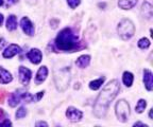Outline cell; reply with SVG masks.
Instances as JSON below:
<instances>
[{
    "mask_svg": "<svg viewBox=\"0 0 153 127\" xmlns=\"http://www.w3.org/2000/svg\"><path fill=\"white\" fill-rule=\"evenodd\" d=\"M119 90H120V86L117 79L111 81L103 88L102 92L97 98V101H96L95 106H94V113H95L96 117H99V119L104 117L111 102L116 98Z\"/></svg>",
    "mask_w": 153,
    "mask_h": 127,
    "instance_id": "1",
    "label": "cell"
},
{
    "mask_svg": "<svg viewBox=\"0 0 153 127\" xmlns=\"http://www.w3.org/2000/svg\"><path fill=\"white\" fill-rule=\"evenodd\" d=\"M55 46L62 51H76L83 48L81 43H78V36L69 28H66L59 33L55 38Z\"/></svg>",
    "mask_w": 153,
    "mask_h": 127,
    "instance_id": "2",
    "label": "cell"
},
{
    "mask_svg": "<svg viewBox=\"0 0 153 127\" xmlns=\"http://www.w3.org/2000/svg\"><path fill=\"white\" fill-rule=\"evenodd\" d=\"M117 31L120 37L122 39H124V40H127V39H130L134 35V33H135V26H134V23L130 19L123 18L118 23Z\"/></svg>",
    "mask_w": 153,
    "mask_h": 127,
    "instance_id": "3",
    "label": "cell"
},
{
    "mask_svg": "<svg viewBox=\"0 0 153 127\" xmlns=\"http://www.w3.org/2000/svg\"><path fill=\"white\" fill-rule=\"evenodd\" d=\"M54 81H55V85H56V88L59 90H61V91H64L70 81L69 69L65 68V69L59 70V71L55 72Z\"/></svg>",
    "mask_w": 153,
    "mask_h": 127,
    "instance_id": "4",
    "label": "cell"
},
{
    "mask_svg": "<svg viewBox=\"0 0 153 127\" xmlns=\"http://www.w3.org/2000/svg\"><path fill=\"white\" fill-rule=\"evenodd\" d=\"M116 115H117L118 120L120 122H127L129 120L130 117V105L127 101L124 100H120V101L117 102L116 104Z\"/></svg>",
    "mask_w": 153,
    "mask_h": 127,
    "instance_id": "5",
    "label": "cell"
},
{
    "mask_svg": "<svg viewBox=\"0 0 153 127\" xmlns=\"http://www.w3.org/2000/svg\"><path fill=\"white\" fill-rule=\"evenodd\" d=\"M18 73H19V81L20 83L24 85H28L30 79H31V71L26 67H19L18 70Z\"/></svg>",
    "mask_w": 153,
    "mask_h": 127,
    "instance_id": "6",
    "label": "cell"
},
{
    "mask_svg": "<svg viewBox=\"0 0 153 127\" xmlns=\"http://www.w3.org/2000/svg\"><path fill=\"white\" fill-rule=\"evenodd\" d=\"M20 26H22V31H24L27 35L32 36L34 34V26L28 17H24V18H22V21H20Z\"/></svg>",
    "mask_w": 153,
    "mask_h": 127,
    "instance_id": "7",
    "label": "cell"
},
{
    "mask_svg": "<svg viewBox=\"0 0 153 127\" xmlns=\"http://www.w3.org/2000/svg\"><path fill=\"white\" fill-rule=\"evenodd\" d=\"M66 117L69 119L70 121H74V122H76V121H80L83 117V113L82 111L78 110L76 108L74 107H69L66 111Z\"/></svg>",
    "mask_w": 153,
    "mask_h": 127,
    "instance_id": "8",
    "label": "cell"
},
{
    "mask_svg": "<svg viewBox=\"0 0 153 127\" xmlns=\"http://www.w3.org/2000/svg\"><path fill=\"white\" fill-rule=\"evenodd\" d=\"M20 52H22V49L19 48L17 45L12 43V45H10V46L7 47L4 51H3V57L11 58V57H13V56H15L16 54H18V53H20Z\"/></svg>",
    "mask_w": 153,
    "mask_h": 127,
    "instance_id": "9",
    "label": "cell"
},
{
    "mask_svg": "<svg viewBox=\"0 0 153 127\" xmlns=\"http://www.w3.org/2000/svg\"><path fill=\"white\" fill-rule=\"evenodd\" d=\"M27 57L33 64H39L42 60V52L38 49H32V50H30L28 52Z\"/></svg>",
    "mask_w": 153,
    "mask_h": 127,
    "instance_id": "10",
    "label": "cell"
},
{
    "mask_svg": "<svg viewBox=\"0 0 153 127\" xmlns=\"http://www.w3.org/2000/svg\"><path fill=\"white\" fill-rule=\"evenodd\" d=\"M143 83H145V86H146L147 90L151 91L153 89V75H152V72L148 69H146L143 71Z\"/></svg>",
    "mask_w": 153,
    "mask_h": 127,
    "instance_id": "11",
    "label": "cell"
},
{
    "mask_svg": "<svg viewBox=\"0 0 153 127\" xmlns=\"http://www.w3.org/2000/svg\"><path fill=\"white\" fill-rule=\"evenodd\" d=\"M13 77L9 71L3 69L2 67H0V83L2 84H7L10 81H12Z\"/></svg>",
    "mask_w": 153,
    "mask_h": 127,
    "instance_id": "12",
    "label": "cell"
},
{
    "mask_svg": "<svg viewBox=\"0 0 153 127\" xmlns=\"http://www.w3.org/2000/svg\"><path fill=\"white\" fill-rule=\"evenodd\" d=\"M47 75H48V69L47 68H46L45 66L39 68L37 74H36V79H35L36 84H41V83H43V81L46 79V77H47Z\"/></svg>",
    "mask_w": 153,
    "mask_h": 127,
    "instance_id": "13",
    "label": "cell"
},
{
    "mask_svg": "<svg viewBox=\"0 0 153 127\" xmlns=\"http://www.w3.org/2000/svg\"><path fill=\"white\" fill-rule=\"evenodd\" d=\"M22 100V93H17V92L16 93H12L9 98V105L11 107H15V106H17L20 103Z\"/></svg>",
    "mask_w": 153,
    "mask_h": 127,
    "instance_id": "14",
    "label": "cell"
},
{
    "mask_svg": "<svg viewBox=\"0 0 153 127\" xmlns=\"http://www.w3.org/2000/svg\"><path fill=\"white\" fill-rule=\"evenodd\" d=\"M137 3V0H118V5L123 10H130Z\"/></svg>",
    "mask_w": 153,
    "mask_h": 127,
    "instance_id": "15",
    "label": "cell"
},
{
    "mask_svg": "<svg viewBox=\"0 0 153 127\" xmlns=\"http://www.w3.org/2000/svg\"><path fill=\"white\" fill-rule=\"evenodd\" d=\"M89 62H91V56L89 55H82L76 59V65L79 68H86L89 65Z\"/></svg>",
    "mask_w": 153,
    "mask_h": 127,
    "instance_id": "16",
    "label": "cell"
},
{
    "mask_svg": "<svg viewBox=\"0 0 153 127\" xmlns=\"http://www.w3.org/2000/svg\"><path fill=\"white\" fill-rule=\"evenodd\" d=\"M141 14L146 17L147 19H150L152 17V7L149 2H145L141 7Z\"/></svg>",
    "mask_w": 153,
    "mask_h": 127,
    "instance_id": "17",
    "label": "cell"
},
{
    "mask_svg": "<svg viewBox=\"0 0 153 127\" xmlns=\"http://www.w3.org/2000/svg\"><path fill=\"white\" fill-rule=\"evenodd\" d=\"M7 30L10 31H13L17 28V20H16V17L14 15H11V16L7 18Z\"/></svg>",
    "mask_w": 153,
    "mask_h": 127,
    "instance_id": "18",
    "label": "cell"
},
{
    "mask_svg": "<svg viewBox=\"0 0 153 127\" xmlns=\"http://www.w3.org/2000/svg\"><path fill=\"white\" fill-rule=\"evenodd\" d=\"M133 74H132L131 72H124L123 73V76H122V81H123V84L126 85L127 87H131L132 84H133Z\"/></svg>",
    "mask_w": 153,
    "mask_h": 127,
    "instance_id": "19",
    "label": "cell"
},
{
    "mask_svg": "<svg viewBox=\"0 0 153 127\" xmlns=\"http://www.w3.org/2000/svg\"><path fill=\"white\" fill-rule=\"evenodd\" d=\"M103 81H104V77H101L99 79H96V81H93L89 83V88L91 90H97L101 87V85L103 84Z\"/></svg>",
    "mask_w": 153,
    "mask_h": 127,
    "instance_id": "20",
    "label": "cell"
},
{
    "mask_svg": "<svg viewBox=\"0 0 153 127\" xmlns=\"http://www.w3.org/2000/svg\"><path fill=\"white\" fill-rule=\"evenodd\" d=\"M146 106H147V103H146V101H145V100H139V102L137 103L135 109H136V111L138 113H141V112H143V110H145Z\"/></svg>",
    "mask_w": 153,
    "mask_h": 127,
    "instance_id": "21",
    "label": "cell"
},
{
    "mask_svg": "<svg viewBox=\"0 0 153 127\" xmlns=\"http://www.w3.org/2000/svg\"><path fill=\"white\" fill-rule=\"evenodd\" d=\"M138 47L141 49H147L150 47V40L148 38H141L138 41Z\"/></svg>",
    "mask_w": 153,
    "mask_h": 127,
    "instance_id": "22",
    "label": "cell"
},
{
    "mask_svg": "<svg viewBox=\"0 0 153 127\" xmlns=\"http://www.w3.org/2000/svg\"><path fill=\"white\" fill-rule=\"evenodd\" d=\"M26 115H27V110L25 109L24 107H22V108H19L18 110H17L16 117H17V119H22V117H26Z\"/></svg>",
    "mask_w": 153,
    "mask_h": 127,
    "instance_id": "23",
    "label": "cell"
},
{
    "mask_svg": "<svg viewBox=\"0 0 153 127\" xmlns=\"http://www.w3.org/2000/svg\"><path fill=\"white\" fill-rule=\"evenodd\" d=\"M67 2H68V4H69V7L71 9H74V7H76L80 4L81 0H67Z\"/></svg>",
    "mask_w": 153,
    "mask_h": 127,
    "instance_id": "24",
    "label": "cell"
},
{
    "mask_svg": "<svg viewBox=\"0 0 153 127\" xmlns=\"http://www.w3.org/2000/svg\"><path fill=\"white\" fill-rule=\"evenodd\" d=\"M10 125H12V123L10 122L9 120H5V121H3V122L0 123V126H10Z\"/></svg>",
    "mask_w": 153,
    "mask_h": 127,
    "instance_id": "25",
    "label": "cell"
},
{
    "mask_svg": "<svg viewBox=\"0 0 153 127\" xmlns=\"http://www.w3.org/2000/svg\"><path fill=\"white\" fill-rule=\"evenodd\" d=\"M4 96H5V91H1L0 92V103H3V101H4Z\"/></svg>",
    "mask_w": 153,
    "mask_h": 127,
    "instance_id": "26",
    "label": "cell"
},
{
    "mask_svg": "<svg viewBox=\"0 0 153 127\" xmlns=\"http://www.w3.org/2000/svg\"><path fill=\"white\" fill-rule=\"evenodd\" d=\"M36 126H48V124L46 122H38L36 123Z\"/></svg>",
    "mask_w": 153,
    "mask_h": 127,
    "instance_id": "27",
    "label": "cell"
},
{
    "mask_svg": "<svg viewBox=\"0 0 153 127\" xmlns=\"http://www.w3.org/2000/svg\"><path fill=\"white\" fill-rule=\"evenodd\" d=\"M7 5H11V4H13V3L17 2L18 0H7Z\"/></svg>",
    "mask_w": 153,
    "mask_h": 127,
    "instance_id": "28",
    "label": "cell"
},
{
    "mask_svg": "<svg viewBox=\"0 0 153 127\" xmlns=\"http://www.w3.org/2000/svg\"><path fill=\"white\" fill-rule=\"evenodd\" d=\"M134 126H143V127H147V125L143 124V123H140V122H137V123H135V124H134Z\"/></svg>",
    "mask_w": 153,
    "mask_h": 127,
    "instance_id": "29",
    "label": "cell"
},
{
    "mask_svg": "<svg viewBox=\"0 0 153 127\" xmlns=\"http://www.w3.org/2000/svg\"><path fill=\"white\" fill-rule=\"evenodd\" d=\"M44 95V92L42 91V92H38V94H37V100H41L42 98V96Z\"/></svg>",
    "mask_w": 153,
    "mask_h": 127,
    "instance_id": "30",
    "label": "cell"
},
{
    "mask_svg": "<svg viewBox=\"0 0 153 127\" xmlns=\"http://www.w3.org/2000/svg\"><path fill=\"white\" fill-rule=\"evenodd\" d=\"M3 115H4V111H3V109H0V119H2Z\"/></svg>",
    "mask_w": 153,
    "mask_h": 127,
    "instance_id": "31",
    "label": "cell"
},
{
    "mask_svg": "<svg viewBox=\"0 0 153 127\" xmlns=\"http://www.w3.org/2000/svg\"><path fill=\"white\" fill-rule=\"evenodd\" d=\"M149 117H150V119H152L153 117V109H151L150 112H149Z\"/></svg>",
    "mask_w": 153,
    "mask_h": 127,
    "instance_id": "32",
    "label": "cell"
},
{
    "mask_svg": "<svg viewBox=\"0 0 153 127\" xmlns=\"http://www.w3.org/2000/svg\"><path fill=\"white\" fill-rule=\"evenodd\" d=\"M3 21V16L1 14H0V26H1V23H2Z\"/></svg>",
    "mask_w": 153,
    "mask_h": 127,
    "instance_id": "33",
    "label": "cell"
},
{
    "mask_svg": "<svg viewBox=\"0 0 153 127\" xmlns=\"http://www.w3.org/2000/svg\"><path fill=\"white\" fill-rule=\"evenodd\" d=\"M3 4V0H0V5H2Z\"/></svg>",
    "mask_w": 153,
    "mask_h": 127,
    "instance_id": "34",
    "label": "cell"
}]
</instances>
